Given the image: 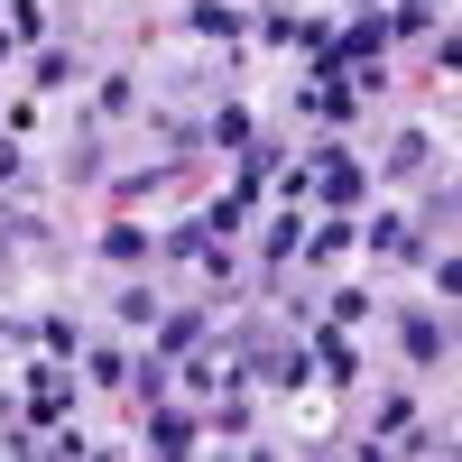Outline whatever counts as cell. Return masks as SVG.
<instances>
[{"label": "cell", "instance_id": "obj_3", "mask_svg": "<svg viewBox=\"0 0 462 462\" xmlns=\"http://www.w3.org/2000/svg\"><path fill=\"white\" fill-rule=\"evenodd\" d=\"M259 379H287V389H296V379H305V361H296V352H278V342H268V352H259Z\"/></svg>", "mask_w": 462, "mask_h": 462}, {"label": "cell", "instance_id": "obj_2", "mask_svg": "<svg viewBox=\"0 0 462 462\" xmlns=\"http://www.w3.org/2000/svg\"><path fill=\"white\" fill-rule=\"evenodd\" d=\"M148 444H158V453H185V444H195V426H185V416H158V426H148Z\"/></svg>", "mask_w": 462, "mask_h": 462}, {"label": "cell", "instance_id": "obj_4", "mask_svg": "<svg viewBox=\"0 0 462 462\" xmlns=\"http://www.w3.org/2000/svg\"><path fill=\"white\" fill-rule=\"evenodd\" d=\"M407 352H416V361H444V333H435L426 315H416V324H407Z\"/></svg>", "mask_w": 462, "mask_h": 462}, {"label": "cell", "instance_id": "obj_1", "mask_svg": "<svg viewBox=\"0 0 462 462\" xmlns=\"http://www.w3.org/2000/svg\"><path fill=\"white\" fill-rule=\"evenodd\" d=\"M324 195H333V204H361V167L342 158V148H324Z\"/></svg>", "mask_w": 462, "mask_h": 462}]
</instances>
